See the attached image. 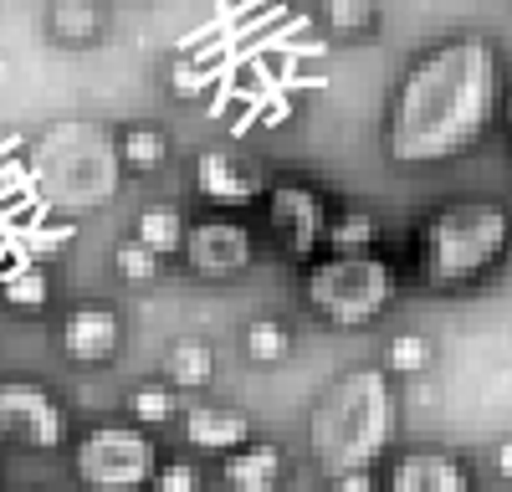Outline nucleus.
Returning <instances> with one entry per match:
<instances>
[{
    "label": "nucleus",
    "instance_id": "obj_7",
    "mask_svg": "<svg viewBox=\"0 0 512 492\" xmlns=\"http://www.w3.org/2000/svg\"><path fill=\"white\" fill-rule=\"evenodd\" d=\"M0 441L21 451H62L72 441L67 400L41 380H0Z\"/></svg>",
    "mask_w": 512,
    "mask_h": 492
},
{
    "label": "nucleus",
    "instance_id": "obj_13",
    "mask_svg": "<svg viewBox=\"0 0 512 492\" xmlns=\"http://www.w3.org/2000/svg\"><path fill=\"white\" fill-rule=\"evenodd\" d=\"M226 492H282L287 487V446L272 436H251L236 451L216 457Z\"/></svg>",
    "mask_w": 512,
    "mask_h": 492
},
{
    "label": "nucleus",
    "instance_id": "obj_1",
    "mask_svg": "<svg viewBox=\"0 0 512 492\" xmlns=\"http://www.w3.org/2000/svg\"><path fill=\"white\" fill-rule=\"evenodd\" d=\"M507 62L487 26H451L425 36L390 82L379 149L400 170L451 164L472 154L502 113Z\"/></svg>",
    "mask_w": 512,
    "mask_h": 492
},
{
    "label": "nucleus",
    "instance_id": "obj_10",
    "mask_svg": "<svg viewBox=\"0 0 512 492\" xmlns=\"http://www.w3.org/2000/svg\"><path fill=\"white\" fill-rule=\"evenodd\" d=\"M128 323L118 313V303L108 298H82L72 308H62L57 318V354L77 369H103L123 354Z\"/></svg>",
    "mask_w": 512,
    "mask_h": 492
},
{
    "label": "nucleus",
    "instance_id": "obj_19",
    "mask_svg": "<svg viewBox=\"0 0 512 492\" xmlns=\"http://www.w3.org/2000/svg\"><path fill=\"white\" fill-rule=\"evenodd\" d=\"M384 236V221L359 200H333L323 226V252H369Z\"/></svg>",
    "mask_w": 512,
    "mask_h": 492
},
{
    "label": "nucleus",
    "instance_id": "obj_20",
    "mask_svg": "<svg viewBox=\"0 0 512 492\" xmlns=\"http://www.w3.org/2000/svg\"><path fill=\"white\" fill-rule=\"evenodd\" d=\"M180 390L169 385V380H139V385H128L123 390V421H134L144 431H164V426H175L180 421Z\"/></svg>",
    "mask_w": 512,
    "mask_h": 492
},
{
    "label": "nucleus",
    "instance_id": "obj_15",
    "mask_svg": "<svg viewBox=\"0 0 512 492\" xmlns=\"http://www.w3.org/2000/svg\"><path fill=\"white\" fill-rule=\"evenodd\" d=\"M41 31L67 52H88L98 41H108L113 11H108V0H47L41 6Z\"/></svg>",
    "mask_w": 512,
    "mask_h": 492
},
{
    "label": "nucleus",
    "instance_id": "obj_25",
    "mask_svg": "<svg viewBox=\"0 0 512 492\" xmlns=\"http://www.w3.org/2000/svg\"><path fill=\"white\" fill-rule=\"evenodd\" d=\"M149 492H205V477H200L195 457H159Z\"/></svg>",
    "mask_w": 512,
    "mask_h": 492
},
{
    "label": "nucleus",
    "instance_id": "obj_12",
    "mask_svg": "<svg viewBox=\"0 0 512 492\" xmlns=\"http://www.w3.org/2000/svg\"><path fill=\"white\" fill-rule=\"evenodd\" d=\"M180 436L190 451H205V457H226V451H236L241 441L256 436L251 416L241 405L231 400H195L180 410Z\"/></svg>",
    "mask_w": 512,
    "mask_h": 492
},
{
    "label": "nucleus",
    "instance_id": "obj_5",
    "mask_svg": "<svg viewBox=\"0 0 512 492\" xmlns=\"http://www.w3.org/2000/svg\"><path fill=\"white\" fill-rule=\"evenodd\" d=\"M72 477L88 492H149V477L159 467L154 431L134 421H98L67 441Z\"/></svg>",
    "mask_w": 512,
    "mask_h": 492
},
{
    "label": "nucleus",
    "instance_id": "obj_24",
    "mask_svg": "<svg viewBox=\"0 0 512 492\" xmlns=\"http://www.w3.org/2000/svg\"><path fill=\"white\" fill-rule=\"evenodd\" d=\"M108 267H113V277H118L123 287H154V282L164 277V267H169V262H164V257H154L144 241H134V236L123 231V236L113 241V252H108Z\"/></svg>",
    "mask_w": 512,
    "mask_h": 492
},
{
    "label": "nucleus",
    "instance_id": "obj_14",
    "mask_svg": "<svg viewBox=\"0 0 512 492\" xmlns=\"http://www.w3.org/2000/svg\"><path fill=\"white\" fill-rule=\"evenodd\" d=\"M113 159L128 180H154L175 159V134L154 118H123L113 129Z\"/></svg>",
    "mask_w": 512,
    "mask_h": 492
},
{
    "label": "nucleus",
    "instance_id": "obj_23",
    "mask_svg": "<svg viewBox=\"0 0 512 492\" xmlns=\"http://www.w3.org/2000/svg\"><path fill=\"white\" fill-rule=\"evenodd\" d=\"M431 364H436V339L425 334V328H395V334L384 339L379 369H384L390 380H415V375H425Z\"/></svg>",
    "mask_w": 512,
    "mask_h": 492
},
{
    "label": "nucleus",
    "instance_id": "obj_22",
    "mask_svg": "<svg viewBox=\"0 0 512 492\" xmlns=\"http://www.w3.org/2000/svg\"><path fill=\"white\" fill-rule=\"evenodd\" d=\"M292 349H297V334H292V323H287V318H277V313H256V318L241 323V354H246L251 364H262V369L287 364Z\"/></svg>",
    "mask_w": 512,
    "mask_h": 492
},
{
    "label": "nucleus",
    "instance_id": "obj_9",
    "mask_svg": "<svg viewBox=\"0 0 512 492\" xmlns=\"http://www.w3.org/2000/svg\"><path fill=\"white\" fill-rule=\"evenodd\" d=\"M267 164L251 159L231 144H205L190 154V190L216 205V211H241V205H256L267 190Z\"/></svg>",
    "mask_w": 512,
    "mask_h": 492
},
{
    "label": "nucleus",
    "instance_id": "obj_2",
    "mask_svg": "<svg viewBox=\"0 0 512 492\" xmlns=\"http://www.w3.org/2000/svg\"><path fill=\"white\" fill-rule=\"evenodd\" d=\"M512 257V200L497 190L441 195L415 226V272L436 293H472Z\"/></svg>",
    "mask_w": 512,
    "mask_h": 492
},
{
    "label": "nucleus",
    "instance_id": "obj_26",
    "mask_svg": "<svg viewBox=\"0 0 512 492\" xmlns=\"http://www.w3.org/2000/svg\"><path fill=\"white\" fill-rule=\"evenodd\" d=\"M323 492H384L374 467H349V472H328Z\"/></svg>",
    "mask_w": 512,
    "mask_h": 492
},
{
    "label": "nucleus",
    "instance_id": "obj_30",
    "mask_svg": "<svg viewBox=\"0 0 512 492\" xmlns=\"http://www.w3.org/2000/svg\"><path fill=\"white\" fill-rule=\"evenodd\" d=\"M246 6H282V0H246Z\"/></svg>",
    "mask_w": 512,
    "mask_h": 492
},
{
    "label": "nucleus",
    "instance_id": "obj_18",
    "mask_svg": "<svg viewBox=\"0 0 512 492\" xmlns=\"http://www.w3.org/2000/svg\"><path fill=\"white\" fill-rule=\"evenodd\" d=\"M57 298V272L47 262H16L0 272V308L16 318H36L47 313Z\"/></svg>",
    "mask_w": 512,
    "mask_h": 492
},
{
    "label": "nucleus",
    "instance_id": "obj_17",
    "mask_svg": "<svg viewBox=\"0 0 512 492\" xmlns=\"http://www.w3.org/2000/svg\"><path fill=\"white\" fill-rule=\"evenodd\" d=\"M185 226H190V211H185L180 200H149V205H139V211H134V221H128V236L144 241L154 257L180 262Z\"/></svg>",
    "mask_w": 512,
    "mask_h": 492
},
{
    "label": "nucleus",
    "instance_id": "obj_6",
    "mask_svg": "<svg viewBox=\"0 0 512 492\" xmlns=\"http://www.w3.org/2000/svg\"><path fill=\"white\" fill-rule=\"evenodd\" d=\"M262 221H267V236L282 246L292 262H308L323 252V226H328V190L313 180V175H297V170H277L267 175V190H262Z\"/></svg>",
    "mask_w": 512,
    "mask_h": 492
},
{
    "label": "nucleus",
    "instance_id": "obj_28",
    "mask_svg": "<svg viewBox=\"0 0 512 492\" xmlns=\"http://www.w3.org/2000/svg\"><path fill=\"white\" fill-rule=\"evenodd\" d=\"M492 467H497V477L512 482V436H502V441L492 446Z\"/></svg>",
    "mask_w": 512,
    "mask_h": 492
},
{
    "label": "nucleus",
    "instance_id": "obj_31",
    "mask_svg": "<svg viewBox=\"0 0 512 492\" xmlns=\"http://www.w3.org/2000/svg\"><path fill=\"white\" fill-rule=\"evenodd\" d=\"M26 492H41V487H26Z\"/></svg>",
    "mask_w": 512,
    "mask_h": 492
},
{
    "label": "nucleus",
    "instance_id": "obj_4",
    "mask_svg": "<svg viewBox=\"0 0 512 492\" xmlns=\"http://www.w3.org/2000/svg\"><path fill=\"white\" fill-rule=\"evenodd\" d=\"M303 303L328 328H369L400 303V267L390 252H318L303 262Z\"/></svg>",
    "mask_w": 512,
    "mask_h": 492
},
{
    "label": "nucleus",
    "instance_id": "obj_8",
    "mask_svg": "<svg viewBox=\"0 0 512 492\" xmlns=\"http://www.w3.org/2000/svg\"><path fill=\"white\" fill-rule=\"evenodd\" d=\"M180 262L195 277H210V282L241 277L256 262V231H251V221L241 211H216V205H210V211L190 216Z\"/></svg>",
    "mask_w": 512,
    "mask_h": 492
},
{
    "label": "nucleus",
    "instance_id": "obj_27",
    "mask_svg": "<svg viewBox=\"0 0 512 492\" xmlns=\"http://www.w3.org/2000/svg\"><path fill=\"white\" fill-rule=\"evenodd\" d=\"M169 88H175V98H195L200 93V72L185 57H175V62H169Z\"/></svg>",
    "mask_w": 512,
    "mask_h": 492
},
{
    "label": "nucleus",
    "instance_id": "obj_3",
    "mask_svg": "<svg viewBox=\"0 0 512 492\" xmlns=\"http://www.w3.org/2000/svg\"><path fill=\"white\" fill-rule=\"evenodd\" d=\"M400 436V390L379 364H354L318 390L308 410V451L328 472L374 467Z\"/></svg>",
    "mask_w": 512,
    "mask_h": 492
},
{
    "label": "nucleus",
    "instance_id": "obj_11",
    "mask_svg": "<svg viewBox=\"0 0 512 492\" xmlns=\"http://www.w3.org/2000/svg\"><path fill=\"white\" fill-rule=\"evenodd\" d=\"M379 487L384 492H477V467L451 446H415L390 462Z\"/></svg>",
    "mask_w": 512,
    "mask_h": 492
},
{
    "label": "nucleus",
    "instance_id": "obj_29",
    "mask_svg": "<svg viewBox=\"0 0 512 492\" xmlns=\"http://www.w3.org/2000/svg\"><path fill=\"white\" fill-rule=\"evenodd\" d=\"M497 118H507V129H512V77H507V88H502V113Z\"/></svg>",
    "mask_w": 512,
    "mask_h": 492
},
{
    "label": "nucleus",
    "instance_id": "obj_16",
    "mask_svg": "<svg viewBox=\"0 0 512 492\" xmlns=\"http://www.w3.org/2000/svg\"><path fill=\"white\" fill-rule=\"evenodd\" d=\"M216 369H221L216 344H210L205 334H180V339H169V344H164L159 380H169L180 395H200V390H210Z\"/></svg>",
    "mask_w": 512,
    "mask_h": 492
},
{
    "label": "nucleus",
    "instance_id": "obj_21",
    "mask_svg": "<svg viewBox=\"0 0 512 492\" xmlns=\"http://www.w3.org/2000/svg\"><path fill=\"white\" fill-rule=\"evenodd\" d=\"M313 6H318V26L333 41H369L384 26L379 0H313Z\"/></svg>",
    "mask_w": 512,
    "mask_h": 492
}]
</instances>
